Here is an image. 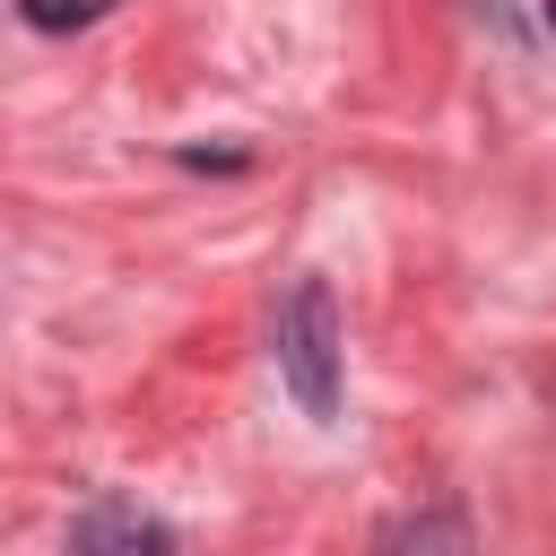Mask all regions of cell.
Segmentation results:
<instances>
[{
    "instance_id": "6da1fadb",
    "label": "cell",
    "mask_w": 556,
    "mask_h": 556,
    "mask_svg": "<svg viewBox=\"0 0 556 556\" xmlns=\"http://www.w3.org/2000/svg\"><path fill=\"white\" fill-rule=\"evenodd\" d=\"M278 382L313 426H339V382H348V330H339V295L321 278H295L278 304Z\"/></svg>"
},
{
    "instance_id": "7a4b0ae2",
    "label": "cell",
    "mask_w": 556,
    "mask_h": 556,
    "mask_svg": "<svg viewBox=\"0 0 556 556\" xmlns=\"http://www.w3.org/2000/svg\"><path fill=\"white\" fill-rule=\"evenodd\" d=\"M374 556H469V521L452 504H417L374 530Z\"/></svg>"
},
{
    "instance_id": "3957f363",
    "label": "cell",
    "mask_w": 556,
    "mask_h": 556,
    "mask_svg": "<svg viewBox=\"0 0 556 556\" xmlns=\"http://www.w3.org/2000/svg\"><path fill=\"white\" fill-rule=\"evenodd\" d=\"M130 539H139V521L122 504H87L70 530V556H130Z\"/></svg>"
},
{
    "instance_id": "277c9868",
    "label": "cell",
    "mask_w": 556,
    "mask_h": 556,
    "mask_svg": "<svg viewBox=\"0 0 556 556\" xmlns=\"http://www.w3.org/2000/svg\"><path fill=\"white\" fill-rule=\"evenodd\" d=\"M17 9H26V26H35V35H61V26H96L113 0H17Z\"/></svg>"
},
{
    "instance_id": "5b68a950",
    "label": "cell",
    "mask_w": 556,
    "mask_h": 556,
    "mask_svg": "<svg viewBox=\"0 0 556 556\" xmlns=\"http://www.w3.org/2000/svg\"><path fill=\"white\" fill-rule=\"evenodd\" d=\"M130 556H182V547H174V530H165V521H139V539H130Z\"/></svg>"
},
{
    "instance_id": "8992f818",
    "label": "cell",
    "mask_w": 556,
    "mask_h": 556,
    "mask_svg": "<svg viewBox=\"0 0 556 556\" xmlns=\"http://www.w3.org/2000/svg\"><path fill=\"white\" fill-rule=\"evenodd\" d=\"M547 35H556V0H547Z\"/></svg>"
}]
</instances>
